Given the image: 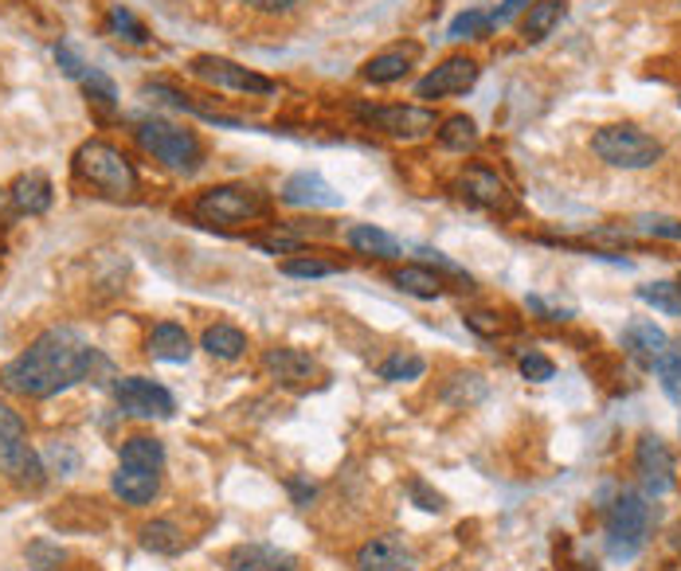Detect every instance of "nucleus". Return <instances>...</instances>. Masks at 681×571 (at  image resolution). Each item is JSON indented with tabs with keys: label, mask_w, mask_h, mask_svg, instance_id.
<instances>
[{
	"label": "nucleus",
	"mask_w": 681,
	"mask_h": 571,
	"mask_svg": "<svg viewBox=\"0 0 681 571\" xmlns=\"http://www.w3.org/2000/svg\"><path fill=\"white\" fill-rule=\"evenodd\" d=\"M98 369H110V360L90 349L75 330H48L0 369V384L16 396L48 399L78 380H95Z\"/></svg>",
	"instance_id": "obj_1"
},
{
	"label": "nucleus",
	"mask_w": 681,
	"mask_h": 571,
	"mask_svg": "<svg viewBox=\"0 0 681 571\" xmlns=\"http://www.w3.org/2000/svg\"><path fill=\"white\" fill-rule=\"evenodd\" d=\"M75 173L87 188H95L102 200L114 203H134L141 193V176H137L134 161L117 146L102 141V137H90L75 149Z\"/></svg>",
	"instance_id": "obj_2"
},
{
	"label": "nucleus",
	"mask_w": 681,
	"mask_h": 571,
	"mask_svg": "<svg viewBox=\"0 0 681 571\" xmlns=\"http://www.w3.org/2000/svg\"><path fill=\"white\" fill-rule=\"evenodd\" d=\"M267 212H271V200L255 185H212L188 208V215L205 227H239V223L263 220Z\"/></svg>",
	"instance_id": "obj_3"
},
{
	"label": "nucleus",
	"mask_w": 681,
	"mask_h": 571,
	"mask_svg": "<svg viewBox=\"0 0 681 571\" xmlns=\"http://www.w3.org/2000/svg\"><path fill=\"white\" fill-rule=\"evenodd\" d=\"M134 137H137V146L146 149L153 161H161V165L173 169V173H181V176H193L196 169L205 165V146H200V137L185 126L149 117V122H137Z\"/></svg>",
	"instance_id": "obj_4"
},
{
	"label": "nucleus",
	"mask_w": 681,
	"mask_h": 571,
	"mask_svg": "<svg viewBox=\"0 0 681 571\" xmlns=\"http://www.w3.org/2000/svg\"><path fill=\"white\" fill-rule=\"evenodd\" d=\"M0 470H4V477H9L12 485H20V489H39L44 477H48L44 458L28 446L24 419L4 404H0Z\"/></svg>",
	"instance_id": "obj_5"
},
{
	"label": "nucleus",
	"mask_w": 681,
	"mask_h": 571,
	"mask_svg": "<svg viewBox=\"0 0 681 571\" xmlns=\"http://www.w3.org/2000/svg\"><path fill=\"white\" fill-rule=\"evenodd\" d=\"M604 529H607V553L615 560H634V556L643 553L646 536H651V505H646V497L619 494L611 501V509H607Z\"/></svg>",
	"instance_id": "obj_6"
},
{
	"label": "nucleus",
	"mask_w": 681,
	"mask_h": 571,
	"mask_svg": "<svg viewBox=\"0 0 681 571\" xmlns=\"http://www.w3.org/2000/svg\"><path fill=\"white\" fill-rule=\"evenodd\" d=\"M592 149L611 169H651L663 161V141L634 126H604L592 137Z\"/></svg>",
	"instance_id": "obj_7"
},
{
	"label": "nucleus",
	"mask_w": 681,
	"mask_h": 571,
	"mask_svg": "<svg viewBox=\"0 0 681 571\" xmlns=\"http://www.w3.org/2000/svg\"><path fill=\"white\" fill-rule=\"evenodd\" d=\"M357 117L369 129H376V134L392 137V141H419V137H428L438 129L435 110L399 107V102H392V107H357Z\"/></svg>",
	"instance_id": "obj_8"
},
{
	"label": "nucleus",
	"mask_w": 681,
	"mask_h": 571,
	"mask_svg": "<svg viewBox=\"0 0 681 571\" xmlns=\"http://www.w3.org/2000/svg\"><path fill=\"white\" fill-rule=\"evenodd\" d=\"M188 71L220 90H235V95H274V78L259 75V71L244 67V63H235V59H224V55H196L193 63H188Z\"/></svg>",
	"instance_id": "obj_9"
},
{
	"label": "nucleus",
	"mask_w": 681,
	"mask_h": 571,
	"mask_svg": "<svg viewBox=\"0 0 681 571\" xmlns=\"http://www.w3.org/2000/svg\"><path fill=\"white\" fill-rule=\"evenodd\" d=\"M455 188L470 208H478V212H494V215L517 212V200H513V193H509V185L486 165H467L458 173Z\"/></svg>",
	"instance_id": "obj_10"
},
{
	"label": "nucleus",
	"mask_w": 681,
	"mask_h": 571,
	"mask_svg": "<svg viewBox=\"0 0 681 571\" xmlns=\"http://www.w3.org/2000/svg\"><path fill=\"white\" fill-rule=\"evenodd\" d=\"M114 399H117V407L134 419H173V411H176L173 392L149 376H122L114 384Z\"/></svg>",
	"instance_id": "obj_11"
},
{
	"label": "nucleus",
	"mask_w": 681,
	"mask_h": 571,
	"mask_svg": "<svg viewBox=\"0 0 681 571\" xmlns=\"http://www.w3.org/2000/svg\"><path fill=\"white\" fill-rule=\"evenodd\" d=\"M478 75H482V67H478L470 55H450V59H443L435 71H428V75L419 78L416 98L438 102V98H450V95H467L478 83Z\"/></svg>",
	"instance_id": "obj_12"
},
{
	"label": "nucleus",
	"mask_w": 681,
	"mask_h": 571,
	"mask_svg": "<svg viewBox=\"0 0 681 571\" xmlns=\"http://www.w3.org/2000/svg\"><path fill=\"white\" fill-rule=\"evenodd\" d=\"M634 470H639V482L651 497H663L673 489V455L670 446L658 435L639 438V450H634Z\"/></svg>",
	"instance_id": "obj_13"
},
{
	"label": "nucleus",
	"mask_w": 681,
	"mask_h": 571,
	"mask_svg": "<svg viewBox=\"0 0 681 571\" xmlns=\"http://www.w3.org/2000/svg\"><path fill=\"white\" fill-rule=\"evenodd\" d=\"M357 568L360 571H416L419 556L399 533H384V536H372L369 544H360Z\"/></svg>",
	"instance_id": "obj_14"
},
{
	"label": "nucleus",
	"mask_w": 681,
	"mask_h": 571,
	"mask_svg": "<svg viewBox=\"0 0 681 571\" xmlns=\"http://www.w3.org/2000/svg\"><path fill=\"white\" fill-rule=\"evenodd\" d=\"M419 55H423V48H419L416 39L392 44V48L376 51V55H372L369 63L360 67V78H364V83H372V87H392V83H399V78L416 67Z\"/></svg>",
	"instance_id": "obj_15"
},
{
	"label": "nucleus",
	"mask_w": 681,
	"mask_h": 571,
	"mask_svg": "<svg viewBox=\"0 0 681 571\" xmlns=\"http://www.w3.org/2000/svg\"><path fill=\"white\" fill-rule=\"evenodd\" d=\"M623 352L639 364V369H658V360L670 352V337H666L654 321H631L623 330Z\"/></svg>",
	"instance_id": "obj_16"
},
{
	"label": "nucleus",
	"mask_w": 681,
	"mask_h": 571,
	"mask_svg": "<svg viewBox=\"0 0 681 571\" xmlns=\"http://www.w3.org/2000/svg\"><path fill=\"white\" fill-rule=\"evenodd\" d=\"M227 571H294V560L286 548H274V544H235L232 553L224 556Z\"/></svg>",
	"instance_id": "obj_17"
},
{
	"label": "nucleus",
	"mask_w": 681,
	"mask_h": 571,
	"mask_svg": "<svg viewBox=\"0 0 681 571\" xmlns=\"http://www.w3.org/2000/svg\"><path fill=\"white\" fill-rule=\"evenodd\" d=\"M283 203H290V208H340V193L318 173H294L283 185Z\"/></svg>",
	"instance_id": "obj_18"
},
{
	"label": "nucleus",
	"mask_w": 681,
	"mask_h": 571,
	"mask_svg": "<svg viewBox=\"0 0 681 571\" xmlns=\"http://www.w3.org/2000/svg\"><path fill=\"white\" fill-rule=\"evenodd\" d=\"M263 369L271 372L278 384L286 387H306L313 376H318V360L302 349H271L263 357Z\"/></svg>",
	"instance_id": "obj_19"
},
{
	"label": "nucleus",
	"mask_w": 681,
	"mask_h": 571,
	"mask_svg": "<svg viewBox=\"0 0 681 571\" xmlns=\"http://www.w3.org/2000/svg\"><path fill=\"white\" fill-rule=\"evenodd\" d=\"M110 489L126 505H149L157 497V489H161V474L137 470V466H117V474L110 477Z\"/></svg>",
	"instance_id": "obj_20"
},
{
	"label": "nucleus",
	"mask_w": 681,
	"mask_h": 571,
	"mask_svg": "<svg viewBox=\"0 0 681 571\" xmlns=\"http://www.w3.org/2000/svg\"><path fill=\"white\" fill-rule=\"evenodd\" d=\"M9 200L16 203V212L44 215L51 208V181L44 173H20L9 188Z\"/></svg>",
	"instance_id": "obj_21"
},
{
	"label": "nucleus",
	"mask_w": 681,
	"mask_h": 571,
	"mask_svg": "<svg viewBox=\"0 0 681 571\" xmlns=\"http://www.w3.org/2000/svg\"><path fill=\"white\" fill-rule=\"evenodd\" d=\"M388 278H392V286H396V290L411 294V298H423V301L438 298V294L447 290V282L438 278L431 266H423V262H404V266H396Z\"/></svg>",
	"instance_id": "obj_22"
},
{
	"label": "nucleus",
	"mask_w": 681,
	"mask_h": 571,
	"mask_svg": "<svg viewBox=\"0 0 681 571\" xmlns=\"http://www.w3.org/2000/svg\"><path fill=\"white\" fill-rule=\"evenodd\" d=\"M149 357L165 360V364H185L193 357V340H188V333L176 321H161L149 333Z\"/></svg>",
	"instance_id": "obj_23"
},
{
	"label": "nucleus",
	"mask_w": 681,
	"mask_h": 571,
	"mask_svg": "<svg viewBox=\"0 0 681 571\" xmlns=\"http://www.w3.org/2000/svg\"><path fill=\"white\" fill-rule=\"evenodd\" d=\"M345 243H349L357 255H369V259H399V243L392 239L388 232H380V227H372V223H357V227H349L345 232Z\"/></svg>",
	"instance_id": "obj_24"
},
{
	"label": "nucleus",
	"mask_w": 681,
	"mask_h": 571,
	"mask_svg": "<svg viewBox=\"0 0 681 571\" xmlns=\"http://www.w3.org/2000/svg\"><path fill=\"white\" fill-rule=\"evenodd\" d=\"M200 349L215 360H239L247 352V337H244V330H235V325H224V321H220V325H208L205 330Z\"/></svg>",
	"instance_id": "obj_25"
},
{
	"label": "nucleus",
	"mask_w": 681,
	"mask_h": 571,
	"mask_svg": "<svg viewBox=\"0 0 681 571\" xmlns=\"http://www.w3.org/2000/svg\"><path fill=\"white\" fill-rule=\"evenodd\" d=\"M438 146L450 149V153H470V149H478V122L467 114H450L438 122Z\"/></svg>",
	"instance_id": "obj_26"
},
{
	"label": "nucleus",
	"mask_w": 681,
	"mask_h": 571,
	"mask_svg": "<svg viewBox=\"0 0 681 571\" xmlns=\"http://www.w3.org/2000/svg\"><path fill=\"white\" fill-rule=\"evenodd\" d=\"M560 16H565V4H560V0H533L525 20H521V36H525V44H541V39L560 24Z\"/></svg>",
	"instance_id": "obj_27"
},
{
	"label": "nucleus",
	"mask_w": 681,
	"mask_h": 571,
	"mask_svg": "<svg viewBox=\"0 0 681 571\" xmlns=\"http://www.w3.org/2000/svg\"><path fill=\"white\" fill-rule=\"evenodd\" d=\"M122 466H137V470H153L161 474V466H165V446L161 438L153 435H134L122 443Z\"/></svg>",
	"instance_id": "obj_28"
},
{
	"label": "nucleus",
	"mask_w": 681,
	"mask_h": 571,
	"mask_svg": "<svg viewBox=\"0 0 681 571\" xmlns=\"http://www.w3.org/2000/svg\"><path fill=\"white\" fill-rule=\"evenodd\" d=\"M78 87H83V95L90 98V107H98L102 114H114V110H117V87H114V78H110L107 71L83 67V75H78Z\"/></svg>",
	"instance_id": "obj_29"
},
{
	"label": "nucleus",
	"mask_w": 681,
	"mask_h": 571,
	"mask_svg": "<svg viewBox=\"0 0 681 571\" xmlns=\"http://www.w3.org/2000/svg\"><path fill=\"white\" fill-rule=\"evenodd\" d=\"M107 32L110 36H117V39H126V44H134V48H146L149 39H153L146 24H141V20L126 9V4H110L107 9Z\"/></svg>",
	"instance_id": "obj_30"
},
{
	"label": "nucleus",
	"mask_w": 681,
	"mask_h": 571,
	"mask_svg": "<svg viewBox=\"0 0 681 571\" xmlns=\"http://www.w3.org/2000/svg\"><path fill=\"white\" fill-rule=\"evenodd\" d=\"M141 548L157 556H176L185 548V533H181L173 521H149L146 529H141Z\"/></svg>",
	"instance_id": "obj_31"
},
{
	"label": "nucleus",
	"mask_w": 681,
	"mask_h": 571,
	"mask_svg": "<svg viewBox=\"0 0 681 571\" xmlns=\"http://www.w3.org/2000/svg\"><path fill=\"white\" fill-rule=\"evenodd\" d=\"M639 298L654 310L670 313V318H681V286L678 282H643L639 286Z\"/></svg>",
	"instance_id": "obj_32"
},
{
	"label": "nucleus",
	"mask_w": 681,
	"mask_h": 571,
	"mask_svg": "<svg viewBox=\"0 0 681 571\" xmlns=\"http://www.w3.org/2000/svg\"><path fill=\"white\" fill-rule=\"evenodd\" d=\"M302 239H306V232L302 227H290V223H274L271 232H263V235H255V243L263 247L267 255H298V247H302Z\"/></svg>",
	"instance_id": "obj_33"
},
{
	"label": "nucleus",
	"mask_w": 681,
	"mask_h": 571,
	"mask_svg": "<svg viewBox=\"0 0 681 571\" xmlns=\"http://www.w3.org/2000/svg\"><path fill=\"white\" fill-rule=\"evenodd\" d=\"M428 369V360L419 352H392L384 364H380V380H392V384H404V380H419Z\"/></svg>",
	"instance_id": "obj_34"
},
{
	"label": "nucleus",
	"mask_w": 681,
	"mask_h": 571,
	"mask_svg": "<svg viewBox=\"0 0 681 571\" xmlns=\"http://www.w3.org/2000/svg\"><path fill=\"white\" fill-rule=\"evenodd\" d=\"M283 274H290V278H330V274H340V262L313 259V255H294V259L283 262Z\"/></svg>",
	"instance_id": "obj_35"
},
{
	"label": "nucleus",
	"mask_w": 681,
	"mask_h": 571,
	"mask_svg": "<svg viewBox=\"0 0 681 571\" xmlns=\"http://www.w3.org/2000/svg\"><path fill=\"white\" fill-rule=\"evenodd\" d=\"M658 380H663V392L673 399V404H681V349H670L663 360H658Z\"/></svg>",
	"instance_id": "obj_36"
},
{
	"label": "nucleus",
	"mask_w": 681,
	"mask_h": 571,
	"mask_svg": "<svg viewBox=\"0 0 681 571\" xmlns=\"http://www.w3.org/2000/svg\"><path fill=\"white\" fill-rule=\"evenodd\" d=\"M490 32V12H462V16H455V24H450V39H474V36H486Z\"/></svg>",
	"instance_id": "obj_37"
},
{
	"label": "nucleus",
	"mask_w": 681,
	"mask_h": 571,
	"mask_svg": "<svg viewBox=\"0 0 681 571\" xmlns=\"http://www.w3.org/2000/svg\"><path fill=\"white\" fill-rule=\"evenodd\" d=\"M517 369H521V376L533 380V384H548V380L556 376V364L545 357V352H525V357L517 360Z\"/></svg>",
	"instance_id": "obj_38"
},
{
	"label": "nucleus",
	"mask_w": 681,
	"mask_h": 571,
	"mask_svg": "<svg viewBox=\"0 0 681 571\" xmlns=\"http://www.w3.org/2000/svg\"><path fill=\"white\" fill-rule=\"evenodd\" d=\"M467 325L478 333V337H497V333L506 330L502 313H490V310H470L467 313Z\"/></svg>",
	"instance_id": "obj_39"
},
{
	"label": "nucleus",
	"mask_w": 681,
	"mask_h": 571,
	"mask_svg": "<svg viewBox=\"0 0 681 571\" xmlns=\"http://www.w3.org/2000/svg\"><path fill=\"white\" fill-rule=\"evenodd\" d=\"M408 494H411V501H416L419 509H428V513H443V497H438L435 489L423 482V477H411Z\"/></svg>",
	"instance_id": "obj_40"
},
{
	"label": "nucleus",
	"mask_w": 681,
	"mask_h": 571,
	"mask_svg": "<svg viewBox=\"0 0 681 571\" xmlns=\"http://www.w3.org/2000/svg\"><path fill=\"white\" fill-rule=\"evenodd\" d=\"M28 556H32V563H36V571H55L59 563H63V548H55V544H32L28 548Z\"/></svg>",
	"instance_id": "obj_41"
},
{
	"label": "nucleus",
	"mask_w": 681,
	"mask_h": 571,
	"mask_svg": "<svg viewBox=\"0 0 681 571\" xmlns=\"http://www.w3.org/2000/svg\"><path fill=\"white\" fill-rule=\"evenodd\" d=\"M533 0H502V9L490 12V28H497V24H509V20L517 16V12H525Z\"/></svg>",
	"instance_id": "obj_42"
},
{
	"label": "nucleus",
	"mask_w": 681,
	"mask_h": 571,
	"mask_svg": "<svg viewBox=\"0 0 681 571\" xmlns=\"http://www.w3.org/2000/svg\"><path fill=\"white\" fill-rule=\"evenodd\" d=\"M646 235H663V239H681V223L678 220H643L639 223Z\"/></svg>",
	"instance_id": "obj_43"
},
{
	"label": "nucleus",
	"mask_w": 681,
	"mask_h": 571,
	"mask_svg": "<svg viewBox=\"0 0 681 571\" xmlns=\"http://www.w3.org/2000/svg\"><path fill=\"white\" fill-rule=\"evenodd\" d=\"M306 0H255V9L267 12V16H286V12L302 9Z\"/></svg>",
	"instance_id": "obj_44"
},
{
	"label": "nucleus",
	"mask_w": 681,
	"mask_h": 571,
	"mask_svg": "<svg viewBox=\"0 0 681 571\" xmlns=\"http://www.w3.org/2000/svg\"><path fill=\"white\" fill-rule=\"evenodd\" d=\"M290 489H294V497H298V505H310L313 485H306V482H298V477H294V482H290Z\"/></svg>",
	"instance_id": "obj_45"
},
{
	"label": "nucleus",
	"mask_w": 681,
	"mask_h": 571,
	"mask_svg": "<svg viewBox=\"0 0 681 571\" xmlns=\"http://www.w3.org/2000/svg\"><path fill=\"white\" fill-rule=\"evenodd\" d=\"M673 544H678V553H681V533H678V541H673Z\"/></svg>",
	"instance_id": "obj_46"
},
{
	"label": "nucleus",
	"mask_w": 681,
	"mask_h": 571,
	"mask_svg": "<svg viewBox=\"0 0 681 571\" xmlns=\"http://www.w3.org/2000/svg\"><path fill=\"white\" fill-rule=\"evenodd\" d=\"M239 4H255V0H239Z\"/></svg>",
	"instance_id": "obj_47"
},
{
	"label": "nucleus",
	"mask_w": 681,
	"mask_h": 571,
	"mask_svg": "<svg viewBox=\"0 0 681 571\" xmlns=\"http://www.w3.org/2000/svg\"><path fill=\"white\" fill-rule=\"evenodd\" d=\"M0 203H4V193H0Z\"/></svg>",
	"instance_id": "obj_48"
},
{
	"label": "nucleus",
	"mask_w": 681,
	"mask_h": 571,
	"mask_svg": "<svg viewBox=\"0 0 681 571\" xmlns=\"http://www.w3.org/2000/svg\"><path fill=\"white\" fill-rule=\"evenodd\" d=\"M678 286H681V282H678Z\"/></svg>",
	"instance_id": "obj_49"
}]
</instances>
